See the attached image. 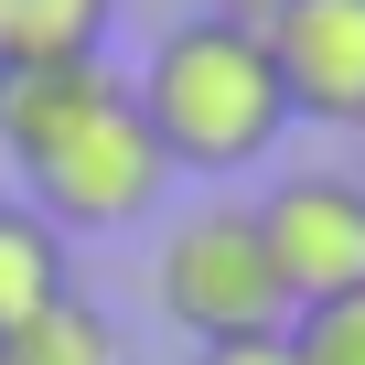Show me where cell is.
Listing matches in <instances>:
<instances>
[{
    "mask_svg": "<svg viewBox=\"0 0 365 365\" xmlns=\"http://www.w3.org/2000/svg\"><path fill=\"white\" fill-rule=\"evenodd\" d=\"M0 150H11L22 194L54 237H108V226H140L150 194H161V150L140 129V97L108 54L86 65H33V76H0Z\"/></svg>",
    "mask_w": 365,
    "mask_h": 365,
    "instance_id": "cell-1",
    "label": "cell"
},
{
    "mask_svg": "<svg viewBox=\"0 0 365 365\" xmlns=\"http://www.w3.org/2000/svg\"><path fill=\"white\" fill-rule=\"evenodd\" d=\"M129 97H140V129H150L161 172H205V182L269 161L279 129H290L279 76H269V43L237 33V22H215V11L172 22L150 43V65L129 76Z\"/></svg>",
    "mask_w": 365,
    "mask_h": 365,
    "instance_id": "cell-2",
    "label": "cell"
},
{
    "mask_svg": "<svg viewBox=\"0 0 365 365\" xmlns=\"http://www.w3.org/2000/svg\"><path fill=\"white\" fill-rule=\"evenodd\" d=\"M150 290H161V312L194 333V344H247V333H279L290 322V290H279L247 205L182 215L161 237V258H150Z\"/></svg>",
    "mask_w": 365,
    "mask_h": 365,
    "instance_id": "cell-3",
    "label": "cell"
},
{
    "mask_svg": "<svg viewBox=\"0 0 365 365\" xmlns=\"http://www.w3.org/2000/svg\"><path fill=\"white\" fill-rule=\"evenodd\" d=\"M247 215H258V247H269L290 312L333 301V290H365V182L354 172H279Z\"/></svg>",
    "mask_w": 365,
    "mask_h": 365,
    "instance_id": "cell-4",
    "label": "cell"
},
{
    "mask_svg": "<svg viewBox=\"0 0 365 365\" xmlns=\"http://www.w3.org/2000/svg\"><path fill=\"white\" fill-rule=\"evenodd\" d=\"M258 43H269V76H279L290 118L365 129V0H290Z\"/></svg>",
    "mask_w": 365,
    "mask_h": 365,
    "instance_id": "cell-5",
    "label": "cell"
},
{
    "mask_svg": "<svg viewBox=\"0 0 365 365\" xmlns=\"http://www.w3.org/2000/svg\"><path fill=\"white\" fill-rule=\"evenodd\" d=\"M118 0H0V76H33V65H86L108 54Z\"/></svg>",
    "mask_w": 365,
    "mask_h": 365,
    "instance_id": "cell-6",
    "label": "cell"
},
{
    "mask_svg": "<svg viewBox=\"0 0 365 365\" xmlns=\"http://www.w3.org/2000/svg\"><path fill=\"white\" fill-rule=\"evenodd\" d=\"M0 365H129V333H118L86 290H65V301H43L22 333H0Z\"/></svg>",
    "mask_w": 365,
    "mask_h": 365,
    "instance_id": "cell-7",
    "label": "cell"
},
{
    "mask_svg": "<svg viewBox=\"0 0 365 365\" xmlns=\"http://www.w3.org/2000/svg\"><path fill=\"white\" fill-rule=\"evenodd\" d=\"M65 237L33 215V205H0V333H22L43 301H65Z\"/></svg>",
    "mask_w": 365,
    "mask_h": 365,
    "instance_id": "cell-8",
    "label": "cell"
},
{
    "mask_svg": "<svg viewBox=\"0 0 365 365\" xmlns=\"http://www.w3.org/2000/svg\"><path fill=\"white\" fill-rule=\"evenodd\" d=\"M290 365H365V290H333V301H301L279 322Z\"/></svg>",
    "mask_w": 365,
    "mask_h": 365,
    "instance_id": "cell-9",
    "label": "cell"
},
{
    "mask_svg": "<svg viewBox=\"0 0 365 365\" xmlns=\"http://www.w3.org/2000/svg\"><path fill=\"white\" fill-rule=\"evenodd\" d=\"M194 365H290L279 333H247V344H194Z\"/></svg>",
    "mask_w": 365,
    "mask_h": 365,
    "instance_id": "cell-10",
    "label": "cell"
},
{
    "mask_svg": "<svg viewBox=\"0 0 365 365\" xmlns=\"http://www.w3.org/2000/svg\"><path fill=\"white\" fill-rule=\"evenodd\" d=\"M279 11H290V0H215V22H237V33H269Z\"/></svg>",
    "mask_w": 365,
    "mask_h": 365,
    "instance_id": "cell-11",
    "label": "cell"
}]
</instances>
